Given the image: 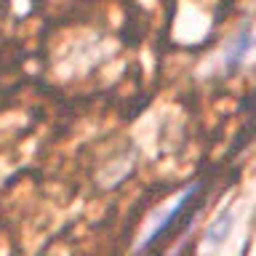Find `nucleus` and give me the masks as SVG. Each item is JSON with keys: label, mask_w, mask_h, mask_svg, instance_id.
Returning <instances> with one entry per match:
<instances>
[{"label": "nucleus", "mask_w": 256, "mask_h": 256, "mask_svg": "<svg viewBox=\"0 0 256 256\" xmlns=\"http://www.w3.org/2000/svg\"><path fill=\"white\" fill-rule=\"evenodd\" d=\"M200 190V184L195 182V184H190V187H184L182 192H179V198H174L171 203H168L163 211H160L158 216H152V222L147 224V230L142 232V238H139V243H136V251H142V248H147L150 243H155V240L160 238V232H163L168 224H171L176 216H179V211L184 206H187V200L195 195V192Z\"/></svg>", "instance_id": "obj_1"}, {"label": "nucleus", "mask_w": 256, "mask_h": 256, "mask_svg": "<svg viewBox=\"0 0 256 256\" xmlns=\"http://www.w3.org/2000/svg\"><path fill=\"white\" fill-rule=\"evenodd\" d=\"M248 56H251V27H243V30H240L238 35L227 43V48H224V54H222L224 72H227V75L238 72V70L248 62Z\"/></svg>", "instance_id": "obj_2"}, {"label": "nucleus", "mask_w": 256, "mask_h": 256, "mask_svg": "<svg viewBox=\"0 0 256 256\" xmlns=\"http://www.w3.org/2000/svg\"><path fill=\"white\" fill-rule=\"evenodd\" d=\"M232 224H235V214L230 211V208H224V211L216 216V219L208 224L206 235H203V251H216V248H222L227 243L230 232H232Z\"/></svg>", "instance_id": "obj_3"}]
</instances>
